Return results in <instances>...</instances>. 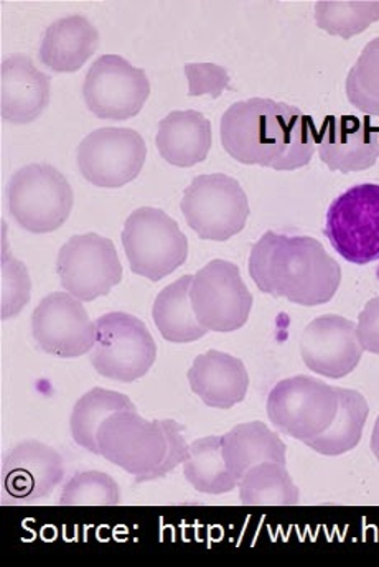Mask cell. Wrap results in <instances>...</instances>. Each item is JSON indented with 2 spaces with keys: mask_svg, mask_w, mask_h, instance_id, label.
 I'll return each instance as SVG.
<instances>
[{
  "mask_svg": "<svg viewBox=\"0 0 379 567\" xmlns=\"http://www.w3.org/2000/svg\"><path fill=\"white\" fill-rule=\"evenodd\" d=\"M64 477V464L55 449L42 442L17 444L2 461V494L10 503L39 502L52 494Z\"/></svg>",
  "mask_w": 379,
  "mask_h": 567,
  "instance_id": "cell-16",
  "label": "cell"
},
{
  "mask_svg": "<svg viewBox=\"0 0 379 567\" xmlns=\"http://www.w3.org/2000/svg\"><path fill=\"white\" fill-rule=\"evenodd\" d=\"M157 346L147 326L126 312H110L96 320V343L91 363L107 380L132 383L147 374Z\"/></svg>",
  "mask_w": 379,
  "mask_h": 567,
  "instance_id": "cell-7",
  "label": "cell"
},
{
  "mask_svg": "<svg viewBox=\"0 0 379 567\" xmlns=\"http://www.w3.org/2000/svg\"><path fill=\"white\" fill-rule=\"evenodd\" d=\"M193 393L209 408L229 410L248 393L249 374L245 363L233 354L208 350L198 354L188 370Z\"/></svg>",
  "mask_w": 379,
  "mask_h": 567,
  "instance_id": "cell-19",
  "label": "cell"
},
{
  "mask_svg": "<svg viewBox=\"0 0 379 567\" xmlns=\"http://www.w3.org/2000/svg\"><path fill=\"white\" fill-rule=\"evenodd\" d=\"M148 94L151 83L145 71L120 55L100 56L84 78V103L100 120L126 121L137 116Z\"/></svg>",
  "mask_w": 379,
  "mask_h": 567,
  "instance_id": "cell-13",
  "label": "cell"
},
{
  "mask_svg": "<svg viewBox=\"0 0 379 567\" xmlns=\"http://www.w3.org/2000/svg\"><path fill=\"white\" fill-rule=\"evenodd\" d=\"M188 484L199 494H229L238 487V478L228 471L223 457L222 437L209 435L190 444L184 464Z\"/></svg>",
  "mask_w": 379,
  "mask_h": 567,
  "instance_id": "cell-26",
  "label": "cell"
},
{
  "mask_svg": "<svg viewBox=\"0 0 379 567\" xmlns=\"http://www.w3.org/2000/svg\"><path fill=\"white\" fill-rule=\"evenodd\" d=\"M50 84V78L33 65L29 55L6 56L0 66L2 120L16 126L33 123L49 106Z\"/></svg>",
  "mask_w": 379,
  "mask_h": 567,
  "instance_id": "cell-18",
  "label": "cell"
},
{
  "mask_svg": "<svg viewBox=\"0 0 379 567\" xmlns=\"http://www.w3.org/2000/svg\"><path fill=\"white\" fill-rule=\"evenodd\" d=\"M249 275L260 292L304 307L330 302L341 282L340 265L318 239L276 231L253 246Z\"/></svg>",
  "mask_w": 379,
  "mask_h": 567,
  "instance_id": "cell-2",
  "label": "cell"
},
{
  "mask_svg": "<svg viewBox=\"0 0 379 567\" xmlns=\"http://www.w3.org/2000/svg\"><path fill=\"white\" fill-rule=\"evenodd\" d=\"M238 487L245 506H294L299 503V488L286 465L277 462L254 465L239 478Z\"/></svg>",
  "mask_w": 379,
  "mask_h": 567,
  "instance_id": "cell-27",
  "label": "cell"
},
{
  "mask_svg": "<svg viewBox=\"0 0 379 567\" xmlns=\"http://www.w3.org/2000/svg\"><path fill=\"white\" fill-rule=\"evenodd\" d=\"M192 282L193 276H184L168 284L155 297L152 319L161 336L168 342H196L208 332L205 327L199 326L193 312L192 299H190Z\"/></svg>",
  "mask_w": 379,
  "mask_h": 567,
  "instance_id": "cell-23",
  "label": "cell"
},
{
  "mask_svg": "<svg viewBox=\"0 0 379 567\" xmlns=\"http://www.w3.org/2000/svg\"><path fill=\"white\" fill-rule=\"evenodd\" d=\"M363 352L357 327L335 313L314 319L300 337V354L306 367L334 380L348 377L360 363Z\"/></svg>",
  "mask_w": 379,
  "mask_h": 567,
  "instance_id": "cell-15",
  "label": "cell"
},
{
  "mask_svg": "<svg viewBox=\"0 0 379 567\" xmlns=\"http://www.w3.org/2000/svg\"><path fill=\"white\" fill-rule=\"evenodd\" d=\"M226 467L242 478L254 465L277 462L286 465L287 447L283 439L259 421L239 424L222 437Z\"/></svg>",
  "mask_w": 379,
  "mask_h": 567,
  "instance_id": "cell-22",
  "label": "cell"
},
{
  "mask_svg": "<svg viewBox=\"0 0 379 567\" xmlns=\"http://www.w3.org/2000/svg\"><path fill=\"white\" fill-rule=\"evenodd\" d=\"M98 43L100 33L86 17H64L47 29L40 62L55 73H74L94 55Z\"/></svg>",
  "mask_w": 379,
  "mask_h": 567,
  "instance_id": "cell-20",
  "label": "cell"
},
{
  "mask_svg": "<svg viewBox=\"0 0 379 567\" xmlns=\"http://www.w3.org/2000/svg\"><path fill=\"white\" fill-rule=\"evenodd\" d=\"M379 20V0H320L316 22L330 35L348 40Z\"/></svg>",
  "mask_w": 379,
  "mask_h": 567,
  "instance_id": "cell-28",
  "label": "cell"
},
{
  "mask_svg": "<svg viewBox=\"0 0 379 567\" xmlns=\"http://www.w3.org/2000/svg\"><path fill=\"white\" fill-rule=\"evenodd\" d=\"M222 144L235 161L297 171L313 161L317 133L299 107L267 97L232 104L222 116Z\"/></svg>",
  "mask_w": 379,
  "mask_h": 567,
  "instance_id": "cell-1",
  "label": "cell"
},
{
  "mask_svg": "<svg viewBox=\"0 0 379 567\" xmlns=\"http://www.w3.org/2000/svg\"><path fill=\"white\" fill-rule=\"evenodd\" d=\"M63 289L81 302L107 296L123 279V265L111 239L86 233L68 239L57 258Z\"/></svg>",
  "mask_w": 379,
  "mask_h": 567,
  "instance_id": "cell-10",
  "label": "cell"
},
{
  "mask_svg": "<svg viewBox=\"0 0 379 567\" xmlns=\"http://www.w3.org/2000/svg\"><path fill=\"white\" fill-rule=\"evenodd\" d=\"M161 424L165 432V439H167V452H165V458L161 467L155 468L142 482H152L165 477V475L174 472L175 467L185 464L188 457L190 445L187 444V439H185L184 431H182L184 427L172 420H161Z\"/></svg>",
  "mask_w": 379,
  "mask_h": 567,
  "instance_id": "cell-33",
  "label": "cell"
},
{
  "mask_svg": "<svg viewBox=\"0 0 379 567\" xmlns=\"http://www.w3.org/2000/svg\"><path fill=\"white\" fill-rule=\"evenodd\" d=\"M98 449L106 461L134 475L141 484L164 462L167 439L161 421L144 420L137 411H121L101 425Z\"/></svg>",
  "mask_w": 379,
  "mask_h": 567,
  "instance_id": "cell-11",
  "label": "cell"
},
{
  "mask_svg": "<svg viewBox=\"0 0 379 567\" xmlns=\"http://www.w3.org/2000/svg\"><path fill=\"white\" fill-rule=\"evenodd\" d=\"M190 299L196 320L208 332L242 329L253 309V296L238 266L225 259H213L193 276Z\"/></svg>",
  "mask_w": 379,
  "mask_h": 567,
  "instance_id": "cell-9",
  "label": "cell"
},
{
  "mask_svg": "<svg viewBox=\"0 0 379 567\" xmlns=\"http://www.w3.org/2000/svg\"><path fill=\"white\" fill-rule=\"evenodd\" d=\"M123 246L134 275L157 282L185 265L187 236L178 223L158 208L142 207L124 223Z\"/></svg>",
  "mask_w": 379,
  "mask_h": 567,
  "instance_id": "cell-4",
  "label": "cell"
},
{
  "mask_svg": "<svg viewBox=\"0 0 379 567\" xmlns=\"http://www.w3.org/2000/svg\"><path fill=\"white\" fill-rule=\"evenodd\" d=\"M357 336L365 352L379 354V296L358 316Z\"/></svg>",
  "mask_w": 379,
  "mask_h": 567,
  "instance_id": "cell-34",
  "label": "cell"
},
{
  "mask_svg": "<svg viewBox=\"0 0 379 567\" xmlns=\"http://www.w3.org/2000/svg\"><path fill=\"white\" fill-rule=\"evenodd\" d=\"M59 503L63 506H116L121 505V488L104 472H81L66 482Z\"/></svg>",
  "mask_w": 379,
  "mask_h": 567,
  "instance_id": "cell-30",
  "label": "cell"
},
{
  "mask_svg": "<svg viewBox=\"0 0 379 567\" xmlns=\"http://www.w3.org/2000/svg\"><path fill=\"white\" fill-rule=\"evenodd\" d=\"M29 271L25 265L19 259L13 258L6 246V235H3L2 248V319L16 317L30 300Z\"/></svg>",
  "mask_w": 379,
  "mask_h": 567,
  "instance_id": "cell-31",
  "label": "cell"
},
{
  "mask_svg": "<svg viewBox=\"0 0 379 567\" xmlns=\"http://www.w3.org/2000/svg\"><path fill=\"white\" fill-rule=\"evenodd\" d=\"M371 451H373L375 457L379 462V416L377 423H375L373 434H371Z\"/></svg>",
  "mask_w": 379,
  "mask_h": 567,
  "instance_id": "cell-35",
  "label": "cell"
},
{
  "mask_svg": "<svg viewBox=\"0 0 379 567\" xmlns=\"http://www.w3.org/2000/svg\"><path fill=\"white\" fill-rule=\"evenodd\" d=\"M324 233L345 261L358 266L379 261V185H355L335 198Z\"/></svg>",
  "mask_w": 379,
  "mask_h": 567,
  "instance_id": "cell-8",
  "label": "cell"
},
{
  "mask_svg": "<svg viewBox=\"0 0 379 567\" xmlns=\"http://www.w3.org/2000/svg\"><path fill=\"white\" fill-rule=\"evenodd\" d=\"M340 404H338L337 417L330 427L318 437L306 441V445L320 455L337 457L354 451L360 444L367 424L370 406L363 394L347 388H338Z\"/></svg>",
  "mask_w": 379,
  "mask_h": 567,
  "instance_id": "cell-24",
  "label": "cell"
},
{
  "mask_svg": "<svg viewBox=\"0 0 379 567\" xmlns=\"http://www.w3.org/2000/svg\"><path fill=\"white\" fill-rule=\"evenodd\" d=\"M6 204L20 228L45 235L66 223L73 210L74 195L70 182L53 165L30 164L10 178Z\"/></svg>",
  "mask_w": 379,
  "mask_h": 567,
  "instance_id": "cell-3",
  "label": "cell"
},
{
  "mask_svg": "<svg viewBox=\"0 0 379 567\" xmlns=\"http://www.w3.org/2000/svg\"><path fill=\"white\" fill-rule=\"evenodd\" d=\"M185 74L188 78V96L209 94L216 100L223 91L229 90L228 71L215 63H188Z\"/></svg>",
  "mask_w": 379,
  "mask_h": 567,
  "instance_id": "cell-32",
  "label": "cell"
},
{
  "mask_svg": "<svg viewBox=\"0 0 379 567\" xmlns=\"http://www.w3.org/2000/svg\"><path fill=\"white\" fill-rule=\"evenodd\" d=\"M147 157V145L137 131L103 127L93 131L78 147V167L90 184L120 188L135 181Z\"/></svg>",
  "mask_w": 379,
  "mask_h": 567,
  "instance_id": "cell-12",
  "label": "cell"
},
{
  "mask_svg": "<svg viewBox=\"0 0 379 567\" xmlns=\"http://www.w3.org/2000/svg\"><path fill=\"white\" fill-rule=\"evenodd\" d=\"M338 388L313 377L279 381L267 396V416L283 434L306 442L324 434L338 413Z\"/></svg>",
  "mask_w": 379,
  "mask_h": 567,
  "instance_id": "cell-6",
  "label": "cell"
},
{
  "mask_svg": "<svg viewBox=\"0 0 379 567\" xmlns=\"http://www.w3.org/2000/svg\"><path fill=\"white\" fill-rule=\"evenodd\" d=\"M121 411H137L131 398L117 391L94 388L74 404L71 413L70 429L74 442L86 451L100 455L98 431L107 417Z\"/></svg>",
  "mask_w": 379,
  "mask_h": 567,
  "instance_id": "cell-25",
  "label": "cell"
},
{
  "mask_svg": "<svg viewBox=\"0 0 379 567\" xmlns=\"http://www.w3.org/2000/svg\"><path fill=\"white\" fill-rule=\"evenodd\" d=\"M347 96L361 113L379 116V39L365 47L348 73Z\"/></svg>",
  "mask_w": 379,
  "mask_h": 567,
  "instance_id": "cell-29",
  "label": "cell"
},
{
  "mask_svg": "<svg viewBox=\"0 0 379 567\" xmlns=\"http://www.w3.org/2000/svg\"><path fill=\"white\" fill-rule=\"evenodd\" d=\"M181 208L190 228L206 241H228L245 229L249 216L248 195L226 174L193 178Z\"/></svg>",
  "mask_w": 379,
  "mask_h": 567,
  "instance_id": "cell-5",
  "label": "cell"
},
{
  "mask_svg": "<svg viewBox=\"0 0 379 567\" xmlns=\"http://www.w3.org/2000/svg\"><path fill=\"white\" fill-rule=\"evenodd\" d=\"M212 124L198 111H174L158 123L155 144L162 158L175 167H193L208 157Z\"/></svg>",
  "mask_w": 379,
  "mask_h": 567,
  "instance_id": "cell-21",
  "label": "cell"
},
{
  "mask_svg": "<svg viewBox=\"0 0 379 567\" xmlns=\"http://www.w3.org/2000/svg\"><path fill=\"white\" fill-rule=\"evenodd\" d=\"M317 152L330 171H368L379 158V126L368 117L328 116L317 137Z\"/></svg>",
  "mask_w": 379,
  "mask_h": 567,
  "instance_id": "cell-17",
  "label": "cell"
},
{
  "mask_svg": "<svg viewBox=\"0 0 379 567\" xmlns=\"http://www.w3.org/2000/svg\"><path fill=\"white\" fill-rule=\"evenodd\" d=\"M32 333L43 352L59 358H76L93 352L96 322L81 300L68 292L43 297L32 313Z\"/></svg>",
  "mask_w": 379,
  "mask_h": 567,
  "instance_id": "cell-14",
  "label": "cell"
}]
</instances>
